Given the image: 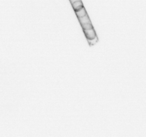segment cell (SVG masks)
<instances>
[{
  "label": "cell",
  "mask_w": 146,
  "mask_h": 137,
  "mask_svg": "<svg viewBox=\"0 0 146 137\" xmlns=\"http://www.w3.org/2000/svg\"><path fill=\"white\" fill-rule=\"evenodd\" d=\"M75 12L80 22L83 32L94 28L84 7Z\"/></svg>",
  "instance_id": "cell-1"
},
{
  "label": "cell",
  "mask_w": 146,
  "mask_h": 137,
  "mask_svg": "<svg viewBox=\"0 0 146 137\" xmlns=\"http://www.w3.org/2000/svg\"><path fill=\"white\" fill-rule=\"evenodd\" d=\"M74 11H78L83 7L81 0H70Z\"/></svg>",
  "instance_id": "cell-2"
}]
</instances>
